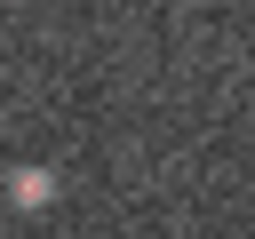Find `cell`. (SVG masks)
<instances>
[{
	"instance_id": "1",
	"label": "cell",
	"mask_w": 255,
	"mask_h": 239,
	"mask_svg": "<svg viewBox=\"0 0 255 239\" xmlns=\"http://www.w3.org/2000/svg\"><path fill=\"white\" fill-rule=\"evenodd\" d=\"M56 191H64V183H56V167H16V175H8V199H16L24 215L56 207Z\"/></svg>"
}]
</instances>
